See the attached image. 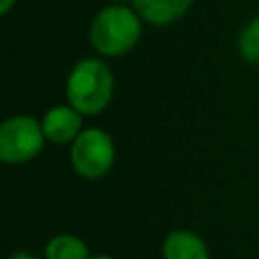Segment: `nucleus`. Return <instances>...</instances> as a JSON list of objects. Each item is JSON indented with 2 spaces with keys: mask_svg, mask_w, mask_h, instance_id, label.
<instances>
[{
  "mask_svg": "<svg viewBox=\"0 0 259 259\" xmlns=\"http://www.w3.org/2000/svg\"><path fill=\"white\" fill-rule=\"evenodd\" d=\"M142 32L140 14L125 4H111L97 12L91 22L89 38L97 53L117 57L134 49Z\"/></svg>",
  "mask_w": 259,
  "mask_h": 259,
  "instance_id": "1",
  "label": "nucleus"
},
{
  "mask_svg": "<svg viewBox=\"0 0 259 259\" xmlns=\"http://www.w3.org/2000/svg\"><path fill=\"white\" fill-rule=\"evenodd\" d=\"M113 75L99 59L79 61L67 81V97L73 109L85 115L99 113L111 99Z\"/></svg>",
  "mask_w": 259,
  "mask_h": 259,
  "instance_id": "2",
  "label": "nucleus"
},
{
  "mask_svg": "<svg viewBox=\"0 0 259 259\" xmlns=\"http://www.w3.org/2000/svg\"><path fill=\"white\" fill-rule=\"evenodd\" d=\"M45 142L42 125L28 115H16L4 121L0 130V158L8 164H20L34 158Z\"/></svg>",
  "mask_w": 259,
  "mask_h": 259,
  "instance_id": "3",
  "label": "nucleus"
},
{
  "mask_svg": "<svg viewBox=\"0 0 259 259\" xmlns=\"http://www.w3.org/2000/svg\"><path fill=\"white\" fill-rule=\"evenodd\" d=\"M71 160L81 176L99 178L113 164V142L101 130H85L73 144Z\"/></svg>",
  "mask_w": 259,
  "mask_h": 259,
  "instance_id": "4",
  "label": "nucleus"
},
{
  "mask_svg": "<svg viewBox=\"0 0 259 259\" xmlns=\"http://www.w3.org/2000/svg\"><path fill=\"white\" fill-rule=\"evenodd\" d=\"M194 0H134V10L154 26H166L182 18Z\"/></svg>",
  "mask_w": 259,
  "mask_h": 259,
  "instance_id": "5",
  "label": "nucleus"
},
{
  "mask_svg": "<svg viewBox=\"0 0 259 259\" xmlns=\"http://www.w3.org/2000/svg\"><path fill=\"white\" fill-rule=\"evenodd\" d=\"M81 130V113L73 107H53L42 117V132L45 138H49L55 144H65L71 138L79 136Z\"/></svg>",
  "mask_w": 259,
  "mask_h": 259,
  "instance_id": "6",
  "label": "nucleus"
},
{
  "mask_svg": "<svg viewBox=\"0 0 259 259\" xmlns=\"http://www.w3.org/2000/svg\"><path fill=\"white\" fill-rule=\"evenodd\" d=\"M166 259H208L204 243L186 231H174L164 243Z\"/></svg>",
  "mask_w": 259,
  "mask_h": 259,
  "instance_id": "7",
  "label": "nucleus"
},
{
  "mask_svg": "<svg viewBox=\"0 0 259 259\" xmlns=\"http://www.w3.org/2000/svg\"><path fill=\"white\" fill-rule=\"evenodd\" d=\"M47 259H87V247L81 239L71 235L55 237L47 245Z\"/></svg>",
  "mask_w": 259,
  "mask_h": 259,
  "instance_id": "8",
  "label": "nucleus"
},
{
  "mask_svg": "<svg viewBox=\"0 0 259 259\" xmlns=\"http://www.w3.org/2000/svg\"><path fill=\"white\" fill-rule=\"evenodd\" d=\"M239 51L243 59L251 63H259V16L253 18L239 36Z\"/></svg>",
  "mask_w": 259,
  "mask_h": 259,
  "instance_id": "9",
  "label": "nucleus"
},
{
  "mask_svg": "<svg viewBox=\"0 0 259 259\" xmlns=\"http://www.w3.org/2000/svg\"><path fill=\"white\" fill-rule=\"evenodd\" d=\"M16 0H0V14H8Z\"/></svg>",
  "mask_w": 259,
  "mask_h": 259,
  "instance_id": "10",
  "label": "nucleus"
},
{
  "mask_svg": "<svg viewBox=\"0 0 259 259\" xmlns=\"http://www.w3.org/2000/svg\"><path fill=\"white\" fill-rule=\"evenodd\" d=\"M10 259H34L30 253H24V251H18V253H14Z\"/></svg>",
  "mask_w": 259,
  "mask_h": 259,
  "instance_id": "11",
  "label": "nucleus"
},
{
  "mask_svg": "<svg viewBox=\"0 0 259 259\" xmlns=\"http://www.w3.org/2000/svg\"><path fill=\"white\" fill-rule=\"evenodd\" d=\"M113 4H125V2H134V0H111Z\"/></svg>",
  "mask_w": 259,
  "mask_h": 259,
  "instance_id": "12",
  "label": "nucleus"
},
{
  "mask_svg": "<svg viewBox=\"0 0 259 259\" xmlns=\"http://www.w3.org/2000/svg\"><path fill=\"white\" fill-rule=\"evenodd\" d=\"M93 259H111V257H105V255H99V257H93Z\"/></svg>",
  "mask_w": 259,
  "mask_h": 259,
  "instance_id": "13",
  "label": "nucleus"
}]
</instances>
